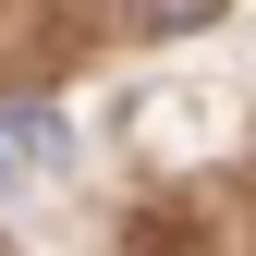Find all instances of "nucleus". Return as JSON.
Wrapping results in <instances>:
<instances>
[{"mask_svg": "<svg viewBox=\"0 0 256 256\" xmlns=\"http://www.w3.org/2000/svg\"><path fill=\"white\" fill-rule=\"evenodd\" d=\"M146 37H183V24H220V0H134Z\"/></svg>", "mask_w": 256, "mask_h": 256, "instance_id": "obj_1", "label": "nucleus"}, {"mask_svg": "<svg viewBox=\"0 0 256 256\" xmlns=\"http://www.w3.org/2000/svg\"><path fill=\"white\" fill-rule=\"evenodd\" d=\"M0 183H12V146H0Z\"/></svg>", "mask_w": 256, "mask_h": 256, "instance_id": "obj_3", "label": "nucleus"}, {"mask_svg": "<svg viewBox=\"0 0 256 256\" xmlns=\"http://www.w3.org/2000/svg\"><path fill=\"white\" fill-rule=\"evenodd\" d=\"M12 146H24V158H74V134H61V110H12Z\"/></svg>", "mask_w": 256, "mask_h": 256, "instance_id": "obj_2", "label": "nucleus"}]
</instances>
